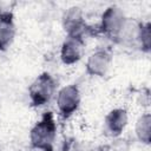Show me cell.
I'll return each mask as SVG.
<instances>
[{
  "instance_id": "obj_1",
  "label": "cell",
  "mask_w": 151,
  "mask_h": 151,
  "mask_svg": "<svg viewBox=\"0 0 151 151\" xmlns=\"http://www.w3.org/2000/svg\"><path fill=\"white\" fill-rule=\"evenodd\" d=\"M57 137V124L51 112L46 113L34 124L29 132V140L33 147L42 151H52Z\"/></svg>"
},
{
  "instance_id": "obj_2",
  "label": "cell",
  "mask_w": 151,
  "mask_h": 151,
  "mask_svg": "<svg viewBox=\"0 0 151 151\" xmlns=\"http://www.w3.org/2000/svg\"><path fill=\"white\" fill-rule=\"evenodd\" d=\"M57 91V83L54 78L45 72L38 76L28 87V96L31 103L37 106H44L51 101Z\"/></svg>"
},
{
  "instance_id": "obj_3",
  "label": "cell",
  "mask_w": 151,
  "mask_h": 151,
  "mask_svg": "<svg viewBox=\"0 0 151 151\" xmlns=\"http://www.w3.org/2000/svg\"><path fill=\"white\" fill-rule=\"evenodd\" d=\"M80 91L73 84L65 85L57 92L55 103L58 111L63 117H70L73 113H76L80 106Z\"/></svg>"
},
{
  "instance_id": "obj_4",
  "label": "cell",
  "mask_w": 151,
  "mask_h": 151,
  "mask_svg": "<svg viewBox=\"0 0 151 151\" xmlns=\"http://www.w3.org/2000/svg\"><path fill=\"white\" fill-rule=\"evenodd\" d=\"M127 20L124 11L116 6H109L100 17V29L104 34L116 38L125 21Z\"/></svg>"
},
{
  "instance_id": "obj_5",
  "label": "cell",
  "mask_w": 151,
  "mask_h": 151,
  "mask_svg": "<svg viewBox=\"0 0 151 151\" xmlns=\"http://www.w3.org/2000/svg\"><path fill=\"white\" fill-rule=\"evenodd\" d=\"M112 55L106 50H97L86 60V72L93 77H104L111 66Z\"/></svg>"
},
{
  "instance_id": "obj_6",
  "label": "cell",
  "mask_w": 151,
  "mask_h": 151,
  "mask_svg": "<svg viewBox=\"0 0 151 151\" xmlns=\"http://www.w3.org/2000/svg\"><path fill=\"white\" fill-rule=\"evenodd\" d=\"M63 26L67 33V37H74L83 39L86 24L84 21L83 12L79 7H70L63 17Z\"/></svg>"
},
{
  "instance_id": "obj_7",
  "label": "cell",
  "mask_w": 151,
  "mask_h": 151,
  "mask_svg": "<svg viewBox=\"0 0 151 151\" xmlns=\"http://www.w3.org/2000/svg\"><path fill=\"white\" fill-rule=\"evenodd\" d=\"M84 54V40L80 38L67 37L60 47V59L65 65L77 64Z\"/></svg>"
},
{
  "instance_id": "obj_8",
  "label": "cell",
  "mask_w": 151,
  "mask_h": 151,
  "mask_svg": "<svg viewBox=\"0 0 151 151\" xmlns=\"http://www.w3.org/2000/svg\"><path fill=\"white\" fill-rule=\"evenodd\" d=\"M127 122H129L127 111L125 109L117 107V109L111 110L106 114L104 124H105L106 131L111 136L117 137L123 133V131L125 130V127L127 125Z\"/></svg>"
},
{
  "instance_id": "obj_9",
  "label": "cell",
  "mask_w": 151,
  "mask_h": 151,
  "mask_svg": "<svg viewBox=\"0 0 151 151\" xmlns=\"http://www.w3.org/2000/svg\"><path fill=\"white\" fill-rule=\"evenodd\" d=\"M15 37V25L9 13L0 14V50L7 48Z\"/></svg>"
},
{
  "instance_id": "obj_10",
  "label": "cell",
  "mask_w": 151,
  "mask_h": 151,
  "mask_svg": "<svg viewBox=\"0 0 151 151\" xmlns=\"http://www.w3.org/2000/svg\"><path fill=\"white\" fill-rule=\"evenodd\" d=\"M134 133L140 143L146 144V145L150 144V139H151V116L150 113H144L136 120Z\"/></svg>"
},
{
  "instance_id": "obj_11",
  "label": "cell",
  "mask_w": 151,
  "mask_h": 151,
  "mask_svg": "<svg viewBox=\"0 0 151 151\" xmlns=\"http://www.w3.org/2000/svg\"><path fill=\"white\" fill-rule=\"evenodd\" d=\"M137 44H139L142 48L149 51L150 48V25L149 24H139Z\"/></svg>"
}]
</instances>
